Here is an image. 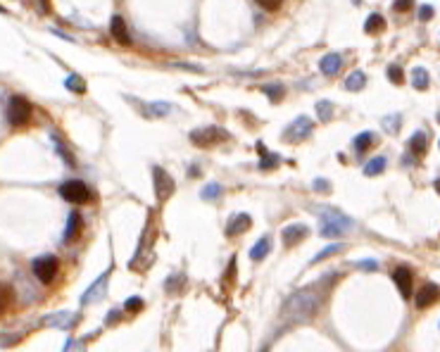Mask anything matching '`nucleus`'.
Wrapping results in <instances>:
<instances>
[{
  "instance_id": "25",
  "label": "nucleus",
  "mask_w": 440,
  "mask_h": 352,
  "mask_svg": "<svg viewBox=\"0 0 440 352\" xmlns=\"http://www.w3.org/2000/svg\"><path fill=\"white\" fill-rule=\"evenodd\" d=\"M383 27H385V19L378 12H374V14H369V19H366L364 31L366 34H376V31H381Z\"/></svg>"
},
{
  "instance_id": "26",
  "label": "nucleus",
  "mask_w": 440,
  "mask_h": 352,
  "mask_svg": "<svg viewBox=\"0 0 440 352\" xmlns=\"http://www.w3.org/2000/svg\"><path fill=\"white\" fill-rule=\"evenodd\" d=\"M145 110H148V114H150V117H165V114H169L172 105H169V103H150Z\"/></svg>"
},
{
  "instance_id": "6",
  "label": "nucleus",
  "mask_w": 440,
  "mask_h": 352,
  "mask_svg": "<svg viewBox=\"0 0 440 352\" xmlns=\"http://www.w3.org/2000/svg\"><path fill=\"white\" fill-rule=\"evenodd\" d=\"M226 138V131H221L219 126H205V129H195L191 131V143L198 148H210V145L219 143Z\"/></svg>"
},
{
  "instance_id": "39",
  "label": "nucleus",
  "mask_w": 440,
  "mask_h": 352,
  "mask_svg": "<svg viewBox=\"0 0 440 352\" xmlns=\"http://www.w3.org/2000/svg\"><path fill=\"white\" fill-rule=\"evenodd\" d=\"M7 302H10V290L5 286H0V312L7 307Z\"/></svg>"
},
{
  "instance_id": "11",
  "label": "nucleus",
  "mask_w": 440,
  "mask_h": 352,
  "mask_svg": "<svg viewBox=\"0 0 440 352\" xmlns=\"http://www.w3.org/2000/svg\"><path fill=\"white\" fill-rule=\"evenodd\" d=\"M307 233H310V228L305 226V224H290V226H286L281 231L283 245H286V248H293V245H295L297 241H303Z\"/></svg>"
},
{
  "instance_id": "37",
  "label": "nucleus",
  "mask_w": 440,
  "mask_h": 352,
  "mask_svg": "<svg viewBox=\"0 0 440 352\" xmlns=\"http://www.w3.org/2000/svg\"><path fill=\"white\" fill-rule=\"evenodd\" d=\"M357 267H359V269H364V271H374L378 267V262H376V260H359Z\"/></svg>"
},
{
  "instance_id": "36",
  "label": "nucleus",
  "mask_w": 440,
  "mask_h": 352,
  "mask_svg": "<svg viewBox=\"0 0 440 352\" xmlns=\"http://www.w3.org/2000/svg\"><path fill=\"white\" fill-rule=\"evenodd\" d=\"M312 186H314V191H321V193H329V191H331V183L326 179H314V183H312Z\"/></svg>"
},
{
  "instance_id": "15",
  "label": "nucleus",
  "mask_w": 440,
  "mask_h": 352,
  "mask_svg": "<svg viewBox=\"0 0 440 352\" xmlns=\"http://www.w3.org/2000/svg\"><path fill=\"white\" fill-rule=\"evenodd\" d=\"M45 324L55 326V328H72V326L79 321V314H69V312H57V314H50V317L43 319Z\"/></svg>"
},
{
  "instance_id": "16",
  "label": "nucleus",
  "mask_w": 440,
  "mask_h": 352,
  "mask_svg": "<svg viewBox=\"0 0 440 352\" xmlns=\"http://www.w3.org/2000/svg\"><path fill=\"white\" fill-rule=\"evenodd\" d=\"M110 31H112V36H114V41H117V43H122V45H129V43H131V36H129V31H126V21L122 19L119 14H114V17H112Z\"/></svg>"
},
{
  "instance_id": "33",
  "label": "nucleus",
  "mask_w": 440,
  "mask_h": 352,
  "mask_svg": "<svg viewBox=\"0 0 440 352\" xmlns=\"http://www.w3.org/2000/svg\"><path fill=\"white\" fill-rule=\"evenodd\" d=\"M141 307H143V300H141V297H129L124 302V310H129V312H138Z\"/></svg>"
},
{
  "instance_id": "41",
  "label": "nucleus",
  "mask_w": 440,
  "mask_h": 352,
  "mask_svg": "<svg viewBox=\"0 0 440 352\" xmlns=\"http://www.w3.org/2000/svg\"><path fill=\"white\" fill-rule=\"evenodd\" d=\"M409 7H412L409 0H398V3H395V10H409Z\"/></svg>"
},
{
  "instance_id": "17",
  "label": "nucleus",
  "mask_w": 440,
  "mask_h": 352,
  "mask_svg": "<svg viewBox=\"0 0 440 352\" xmlns=\"http://www.w3.org/2000/svg\"><path fill=\"white\" fill-rule=\"evenodd\" d=\"M83 231V221H81V214L79 212H72L67 219V226H64V241H74L76 236Z\"/></svg>"
},
{
  "instance_id": "13",
  "label": "nucleus",
  "mask_w": 440,
  "mask_h": 352,
  "mask_svg": "<svg viewBox=\"0 0 440 352\" xmlns=\"http://www.w3.org/2000/svg\"><path fill=\"white\" fill-rule=\"evenodd\" d=\"M250 226H252V219H250V214L241 212V214H236L234 219L228 221L226 236H228V238H234V236H238V233H245Z\"/></svg>"
},
{
  "instance_id": "14",
  "label": "nucleus",
  "mask_w": 440,
  "mask_h": 352,
  "mask_svg": "<svg viewBox=\"0 0 440 352\" xmlns=\"http://www.w3.org/2000/svg\"><path fill=\"white\" fill-rule=\"evenodd\" d=\"M340 67H343V57L338 55V53H329V55H323L319 60V69L326 76H336L340 72Z\"/></svg>"
},
{
  "instance_id": "8",
  "label": "nucleus",
  "mask_w": 440,
  "mask_h": 352,
  "mask_svg": "<svg viewBox=\"0 0 440 352\" xmlns=\"http://www.w3.org/2000/svg\"><path fill=\"white\" fill-rule=\"evenodd\" d=\"M107 283H110V269L105 271L100 278H96L93 281V286H90L86 293L81 295V304H88V302H96V300H100V297L107 293Z\"/></svg>"
},
{
  "instance_id": "23",
  "label": "nucleus",
  "mask_w": 440,
  "mask_h": 352,
  "mask_svg": "<svg viewBox=\"0 0 440 352\" xmlns=\"http://www.w3.org/2000/svg\"><path fill=\"white\" fill-rule=\"evenodd\" d=\"M385 165H388V159H385L383 155H378V157L369 159V162L364 165V174L366 176H376V174H381L385 169Z\"/></svg>"
},
{
  "instance_id": "7",
  "label": "nucleus",
  "mask_w": 440,
  "mask_h": 352,
  "mask_svg": "<svg viewBox=\"0 0 440 352\" xmlns=\"http://www.w3.org/2000/svg\"><path fill=\"white\" fill-rule=\"evenodd\" d=\"M152 179H155V193L159 200H167L174 193V179L162 169V167H152Z\"/></svg>"
},
{
  "instance_id": "22",
  "label": "nucleus",
  "mask_w": 440,
  "mask_h": 352,
  "mask_svg": "<svg viewBox=\"0 0 440 352\" xmlns=\"http://www.w3.org/2000/svg\"><path fill=\"white\" fill-rule=\"evenodd\" d=\"M374 140H376V136H374L372 131H364V133H359V136H355L352 145H355V150L357 152H366L374 145Z\"/></svg>"
},
{
  "instance_id": "28",
  "label": "nucleus",
  "mask_w": 440,
  "mask_h": 352,
  "mask_svg": "<svg viewBox=\"0 0 440 352\" xmlns=\"http://www.w3.org/2000/svg\"><path fill=\"white\" fill-rule=\"evenodd\" d=\"M64 86H67L69 90H74V93H83V90H86V83H83V79L79 74H69Z\"/></svg>"
},
{
  "instance_id": "32",
  "label": "nucleus",
  "mask_w": 440,
  "mask_h": 352,
  "mask_svg": "<svg viewBox=\"0 0 440 352\" xmlns=\"http://www.w3.org/2000/svg\"><path fill=\"white\" fill-rule=\"evenodd\" d=\"M383 126H385V129H388V131H392V133H395V131H398V129H400V114H390V117H388V119H383Z\"/></svg>"
},
{
  "instance_id": "38",
  "label": "nucleus",
  "mask_w": 440,
  "mask_h": 352,
  "mask_svg": "<svg viewBox=\"0 0 440 352\" xmlns=\"http://www.w3.org/2000/svg\"><path fill=\"white\" fill-rule=\"evenodd\" d=\"M431 17H433V7H431V5H421L419 7V19L426 21V19H431Z\"/></svg>"
},
{
  "instance_id": "2",
  "label": "nucleus",
  "mask_w": 440,
  "mask_h": 352,
  "mask_svg": "<svg viewBox=\"0 0 440 352\" xmlns=\"http://www.w3.org/2000/svg\"><path fill=\"white\" fill-rule=\"evenodd\" d=\"M319 219H321V236H326V238L343 236L348 228L355 226V221H352L348 214H343L340 209H333V207L319 209Z\"/></svg>"
},
{
  "instance_id": "20",
  "label": "nucleus",
  "mask_w": 440,
  "mask_h": 352,
  "mask_svg": "<svg viewBox=\"0 0 440 352\" xmlns=\"http://www.w3.org/2000/svg\"><path fill=\"white\" fill-rule=\"evenodd\" d=\"M366 83V74L362 69H355L348 74V79H345V88L348 90H362Z\"/></svg>"
},
{
  "instance_id": "31",
  "label": "nucleus",
  "mask_w": 440,
  "mask_h": 352,
  "mask_svg": "<svg viewBox=\"0 0 440 352\" xmlns=\"http://www.w3.org/2000/svg\"><path fill=\"white\" fill-rule=\"evenodd\" d=\"M264 93L267 96H271V100H281V96H283V86H279V83H267L264 86Z\"/></svg>"
},
{
  "instance_id": "40",
  "label": "nucleus",
  "mask_w": 440,
  "mask_h": 352,
  "mask_svg": "<svg viewBox=\"0 0 440 352\" xmlns=\"http://www.w3.org/2000/svg\"><path fill=\"white\" fill-rule=\"evenodd\" d=\"M260 7H264V10H271V12H274V10H279V7H281V3H279V0H260Z\"/></svg>"
},
{
  "instance_id": "27",
  "label": "nucleus",
  "mask_w": 440,
  "mask_h": 352,
  "mask_svg": "<svg viewBox=\"0 0 440 352\" xmlns=\"http://www.w3.org/2000/svg\"><path fill=\"white\" fill-rule=\"evenodd\" d=\"M316 117L321 119V122H329V119L333 117V105H331L329 100H319V103H316Z\"/></svg>"
},
{
  "instance_id": "18",
  "label": "nucleus",
  "mask_w": 440,
  "mask_h": 352,
  "mask_svg": "<svg viewBox=\"0 0 440 352\" xmlns=\"http://www.w3.org/2000/svg\"><path fill=\"white\" fill-rule=\"evenodd\" d=\"M269 250H271V238H269V236H262L260 241L252 245V250H250V257H252L254 262H262V260L269 255Z\"/></svg>"
},
{
  "instance_id": "19",
  "label": "nucleus",
  "mask_w": 440,
  "mask_h": 352,
  "mask_svg": "<svg viewBox=\"0 0 440 352\" xmlns=\"http://www.w3.org/2000/svg\"><path fill=\"white\" fill-rule=\"evenodd\" d=\"M426 148H428V138L424 131H416L409 138V150L416 155V157H421V155H426Z\"/></svg>"
},
{
  "instance_id": "42",
  "label": "nucleus",
  "mask_w": 440,
  "mask_h": 352,
  "mask_svg": "<svg viewBox=\"0 0 440 352\" xmlns=\"http://www.w3.org/2000/svg\"><path fill=\"white\" fill-rule=\"evenodd\" d=\"M435 191L440 193V179H435Z\"/></svg>"
},
{
  "instance_id": "9",
  "label": "nucleus",
  "mask_w": 440,
  "mask_h": 352,
  "mask_svg": "<svg viewBox=\"0 0 440 352\" xmlns=\"http://www.w3.org/2000/svg\"><path fill=\"white\" fill-rule=\"evenodd\" d=\"M312 133V119H307V117H297L293 124L286 129V140H303V138H307Z\"/></svg>"
},
{
  "instance_id": "10",
  "label": "nucleus",
  "mask_w": 440,
  "mask_h": 352,
  "mask_svg": "<svg viewBox=\"0 0 440 352\" xmlns=\"http://www.w3.org/2000/svg\"><path fill=\"white\" fill-rule=\"evenodd\" d=\"M392 281L398 283L400 293L402 297H412V283H414V276H412V269L409 267H398L392 271Z\"/></svg>"
},
{
  "instance_id": "24",
  "label": "nucleus",
  "mask_w": 440,
  "mask_h": 352,
  "mask_svg": "<svg viewBox=\"0 0 440 352\" xmlns=\"http://www.w3.org/2000/svg\"><path fill=\"white\" fill-rule=\"evenodd\" d=\"M340 250H345V243H331V245H326V248H323L321 252H316V255L312 257V264L323 262L326 257H333L336 252H340Z\"/></svg>"
},
{
  "instance_id": "29",
  "label": "nucleus",
  "mask_w": 440,
  "mask_h": 352,
  "mask_svg": "<svg viewBox=\"0 0 440 352\" xmlns=\"http://www.w3.org/2000/svg\"><path fill=\"white\" fill-rule=\"evenodd\" d=\"M219 193H221V186L219 183H207L205 188H202V200H217L219 198Z\"/></svg>"
},
{
  "instance_id": "35",
  "label": "nucleus",
  "mask_w": 440,
  "mask_h": 352,
  "mask_svg": "<svg viewBox=\"0 0 440 352\" xmlns=\"http://www.w3.org/2000/svg\"><path fill=\"white\" fill-rule=\"evenodd\" d=\"M64 352H86V347H83L81 340H69L67 347H64Z\"/></svg>"
},
{
  "instance_id": "43",
  "label": "nucleus",
  "mask_w": 440,
  "mask_h": 352,
  "mask_svg": "<svg viewBox=\"0 0 440 352\" xmlns=\"http://www.w3.org/2000/svg\"><path fill=\"white\" fill-rule=\"evenodd\" d=\"M438 117H440V114H438Z\"/></svg>"
},
{
  "instance_id": "4",
  "label": "nucleus",
  "mask_w": 440,
  "mask_h": 352,
  "mask_svg": "<svg viewBox=\"0 0 440 352\" xmlns=\"http://www.w3.org/2000/svg\"><path fill=\"white\" fill-rule=\"evenodd\" d=\"M60 195H62V200L72 202V205H83V202L90 200L88 186H86L83 181H79V179L64 181L62 186H60Z\"/></svg>"
},
{
  "instance_id": "3",
  "label": "nucleus",
  "mask_w": 440,
  "mask_h": 352,
  "mask_svg": "<svg viewBox=\"0 0 440 352\" xmlns=\"http://www.w3.org/2000/svg\"><path fill=\"white\" fill-rule=\"evenodd\" d=\"M29 119H31V105H29V100L21 96H12L10 103H7V122L12 126H24V124H29Z\"/></svg>"
},
{
  "instance_id": "30",
  "label": "nucleus",
  "mask_w": 440,
  "mask_h": 352,
  "mask_svg": "<svg viewBox=\"0 0 440 352\" xmlns=\"http://www.w3.org/2000/svg\"><path fill=\"white\" fill-rule=\"evenodd\" d=\"M388 79H390L392 83H402V81H405L402 67H400V64H390V67H388Z\"/></svg>"
},
{
  "instance_id": "34",
  "label": "nucleus",
  "mask_w": 440,
  "mask_h": 352,
  "mask_svg": "<svg viewBox=\"0 0 440 352\" xmlns=\"http://www.w3.org/2000/svg\"><path fill=\"white\" fill-rule=\"evenodd\" d=\"M276 162H279V155H274V152H267V155H264V159L260 162V167H262V169H269V167H274Z\"/></svg>"
},
{
  "instance_id": "5",
  "label": "nucleus",
  "mask_w": 440,
  "mask_h": 352,
  "mask_svg": "<svg viewBox=\"0 0 440 352\" xmlns=\"http://www.w3.org/2000/svg\"><path fill=\"white\" fill-rule=\"evenodd\" d=\"M34 274L36 278L41 283H53L57 276V271H60V260H57L55 255H43L38 257V260H34Z\"/></svg>"
},
{
  "instance_id": "1",
  "label": "nucleus",
  "mask_w": 440,
  "mask_h": 352,
  "mask_svg": "<svg viewBox=\"0 0 440 352\" xmlns=\"http://www.w3.org/2000/svg\"><path fill=\"white\" fill-rule=\"evenodd\" d=\"M323 295L316 290V286H307V288H300L297 293L283 302V310H281V317L288 319V321H305L316 314L319 304H321Z\"/></svg>"
},
{
  "instance_id": "21",
  "label": "nucleus",
  "mask_w": 440,
  "mask_h": 352,
  "mask_svg": "<svg viewBox=\"0 0 440 352\" xmlns=\"http://www.w3.org/2000/svg\"><path fill=\"white\" fill-rule=\"evenodd\" d=\"M428 83H431V79H428V72L424 69V67H414L412 69V86L419 90H426Z\"/></svg>"
},
{
  "instance_id": "12",
  "label": "nucleus",
  "mask_w": 440,
  "mask_h": 352,
  "mask_svg": "<svg viewBox=\"0 0 440 352\" xmlns=\"http://www.w3.org/2000/svg\"><path fill=\"white\" fill-rule=\"evenodd\" d=\"M438 297H440L438 286H435V283H426V286L419 288V293H416V307H419V310H426V307H431Z\"/></svg>"
}]
</instances>
